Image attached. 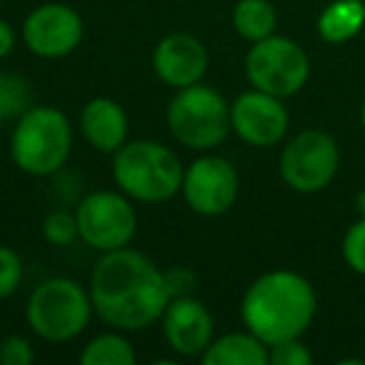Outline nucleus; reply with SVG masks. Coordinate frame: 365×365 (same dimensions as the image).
<instances>
[{
    "mask_svg": "<svg viewBox=\"0 0 365 365\" xmlns=\"http://www.w3.org/2000/svg\"><path fill=\"white\" fill-rule=\"evenodd\" d=\"M88 293L98 318L115 330L150 328L173 298L165 270L128 245L103 253L93 268Z\"/></svg>",
    "mask_w": 365,
    "mask_h": 365,
    "instance_id": "1",
    "label": "nucleus"
},
{
    "mask_svg": "<svg viewBox=\"0 0 365 365\" xmlns=\"http://www.w3.org/2000/svg\"><path fill=\"white\" fill-rule=\"evenodd\" d=\"M315 290L293 270H270L248 285L240 303L243 325L265 345L300 338L315 315Z\"/></svg>",
    "mask_w": 365,
    "mask_h": 365,
    "instance_id": "2",
    "label": "nucleus"
},
{
    "mask_svg": "<svg viewBox=\"0 0 365 365\" xmlns=\"http://www.w3.org/2000/svg\"><path fill=\"white\" fill-rule=\"evenodd\" d=\"M182 168L175 150L155 140L123 143L113 153V178L118 188L140 203H165L182 188Z\"/></svg>",
    "mask_w": 365,
    "mask_h": 365,
    "instance_id": "3",
    "label": "nucleus"
},
{
    "mask_svg": "<svg viewBox=\"0 0 365 365\" xmlns=\"http://www.w3.org/2000/svg\"><path fill=\"white\" fill-rule=\"evenodd\" d=\"M73 148V128L66 113L53 106H31L11 138V158L28 175H53L66 165Z\"/></svg>",
    "mask_w": 365,
    "mask_h": 365,
    "instance_id": "4",
    "label": "nucleus"
},
{
    "mask_svg": "<svg viewBox=\"0 0 365 365\" xmlns=\"http://www.w3.org/2000/svg\"><path fill=\"white\" fill-rule=\"evenodd\" d=\"M91 293L73 278L43 280L26 305L31 330L48 343H66L78 338L91 323Z\"/></svg>",
    "mask_w": 365,
    "mask_h": 365,
    "instance_id": "5",
    "label": "nucleus"
},
{
    "mask_svg": "<svg viewBox=\"0 0 365 365\" xmlns=\"http://www.w3.org/2000/svg\"><path fill=\"white\" fill-rule=\"evenodd\" d=\"M168 128L180 145L190 150H213L233 130L230 103L203 83L180 88L168 106Z\"/></svg>",
    "mask_w": 365,
    "mask_h": 365,
    "instance_id": "6",
    "label": "nucleus"
},
{
    "mask_svg": "<svg viewBox=\"0 0 365 365\" xmlns=\"http://www.w3.org/2000/svg\"><path fill=\"white\" fill-rule=\"evenodd\" d=\"M245 76L255 91L270 93L275 98H288L305 86L310 76V63L298 43L273 33L253 43L245 56Z\"/></svg>",
    "mask_w": 365,
    "mask_h": 365,
    "instance_id": "7",
    "label": "nucleus"
},
{
    "mask_svg": "<svg viewBox=\"0 0 365 365\" xmlns=\"http://www.w3.org/2000/svg\"><path fill=\"white\" fill-rule=\"evenodd\" d=\"M76 220L83 243L101 253L130 245L138 230V213L133 203L113 190H98L83 198L76 210Z\"/></svg>",
    "mask_w": 365,
    "mask_h": 365,
    "instance_id": "8",
    "label": "nucleus"
},
{
    "mask_svg": "<svg viewBox=\"0 0 365 365\" xmlns=\"http://www.w3.org/2000/svg\"><path fill=\"white\" fill-rule=\"evenodd\" d=\"M340 153L335 140L323 130L295 135L280 153V175L298 193H318L335 178Z\"/></svg>",
    "mask_w": 365,
    "mask_h": 365,
    "instance_id": "9",
    "label": "nucleus"
},
{
    "mask_svg": "<svg viewBox=\"0 0 365 365\" xmlns=\"http://www.w3.org/2000/svg\"><path fill=\"white\" fill-rule=\"evenodd\" d=\"M238 170L228 158L203 155L193 160L182 173V198L188 208L205 218L228 213L238 200Z\"/></svg>",
    "mask_w": 365,
    "mask_h": 365,
    "instance_id": "10",
    "label": "nucleus"
},
{
    "mask_svg": "<svg viewBox=\"0 0 365 365\" xmlns=\"http://www.w3.org/2000/svg\"><path fill=\"white\" fill-rule=\"evenodd\" d=\"M83 18L66 3L38 6L23 23V43L38 58H66L81 46Z\"/></svg>",
    "mask_w": 365,
    "mask_h": 365,
    "instance_id": "11",
    "label": "nucleus"
},
{
    "mask_svg": "<svg viewBox=\"0 0 365 365\" xmlns=\"http://www.w3.org/2000/svg\"><path fill=\"white\" fill-rule=\"evenodd\" d=\"M283 98L263 91H248L230 103V128L253 148H270L283 140L288 130V110Z\"/></svg>",
    "mask_w": 365,
    "mask_h": 365,
    "instance_id": "12",
    "label": "nucleus"
},
{
    "mask_svg": "<svg viewBox=\"0 0 365 365\" xmlns=\"http://www.w3.org/2000/svg\"><path fill=\"white\" fill-rule=\"evenodd\" d=\"M163 333L178 355L195 358L203 355L205 348L213 343V315L193 295H178L170 298L163 313Z\"/></svg>",
    "mask_w": 365,
    "mask_h": 365,
    "instance_id": "13",
    "label": "nucleus"
},
{
    "mask_svg": "<svg viewBox=\"0 0 365 365\" xmlns=\"http://www.w3.org/2000/svg\"><path fill=\"white\" fill-rule=\"evenodd\" d=\"M153 68L165 86L180 91V88L203 81L205 71H208V51L190 33H173L155 46Z\"/></svg>",
    "mask_w": 365,
    "mask_h": 365,
    "instance_id": "14",
    "label": "nucleus"
},
{
    "mask_svg": "<svg viewBox=\"0 0 365 365\" xmlns=\"http://www.w3.org/2000/svg\"><path fill=\"white\" fill-rule=\"evenodd\" d=\"M81 133L96 150L115 153L128 138V115L113 98H93L81 113Z\"/></svg>",
    "mask_w": 365,
    "mask_h": 365,
    "instance_id": "15",
    "label": "nucleus"
},
{
    "mask_svg": "<svg viewBox=\"0 0 365 365\" xmlns=\"http://www.w3.org/2000/svg\"><path fill=\"white\" fill-rule=\"evenodd\" d=\"M200 360L203 365H268V345L245 328L213 338Z\"/></svg>",
    "mask_w": 365,
    "mask_h": 365,
    "instance_id": "16",
    "label": "nucleus"
},
{
    "mask_svg": "<svg viewBox=\"0 0 365 365\" xmlns=\"http://www.w3.org/2000/svg\"><path fill=\"white\" fill-rule=\"evenodd\" d=\"M365 23V6L363 0H335L320 13L318 18V33L328 43H345Z\"/></svg>",
    "mask_w": 365,
    "mask_h": 365,
    "instance_id": "17",
    "label": "nucleus"
},
{
    "mask_svg": "<svg viewBox=\"0 0 365 365\" xmlns=\"http://www.w3.org/2000/svg\"><path fill=\"white\" fill-rule=\"evenodd\" d=\"M275 26H278V13L270 0H238L235 3L233 28L243 41H263V38L273 36Z\"/></svg>",
    "mask_w": 365,
    "mask_h": 365,
    "instance_id": "18",
    "label": "nucleus"
},
{
    "mask_svg": "<svg viewBox=\"0 0 365 365\" xmlns=\"http://www.w3.org/2000/svg\"><path fill=\"white\" fill-rule=\"evenodd\" d=\"M135 358V348L130 345V340L123 338L120 330L98 335L81 353L83 365H133Z\"/></svg>",
    "mask_w": 365,
    "mask_h": 365,
    "instance_id": "19",
    "label": "nucleus"
},
{
    "mask_svg": "<svg viewBox=\"0 0 365 365\" xmlns=\"http://www.w3.org/2000/svg\"><path fill=\"white\" fill-rule=\"evenodd\" d=\"M31 106L33 96L26 78L0 73V120H18Z\"/></svg>",
    "mask_w": 365,
    "mask_h": 365,
    "instance_id": "20",
    "label": "nucleus"
},
{
    "mask_svg": "<svg viewBox=\"0 0 365 365\" xmlns=\"http://www.w3.org/2000/svg\"><path fill=\"white\" fill-rule=\"evenodd\" d=\"M43 235H46L48 243L58 245V248L73 245L76 238H81L76 215L66 213V210H53V213L46 218V223H43Z\"/></svg>",
    "mask_w": 365,
    "mask_h": 365,
    "instance_id": "21",
    "label": "nucleus"
},
{
    "mask_svg": "<svg viewBox=\"0 0 365 365\" xmlns=\"http://www.w3.org/2000/svg\"><path fill=\"white\" fill-rule=\"evenodd\" d=\"M23 280V260L11 245H0V300L11 298Z\"/></svg>",
    "mask_w": 365,
    "mask_h": 365,
    "instance_id": "22",
    "label": "nucleus"
},
{
    "mask_svg": "<svg viewBox=\"0 0 365 365\" xmlns=\"http://www.w3.org/2000/svg\"><path fill=\"white\" fill-rule=\"evenodd\" d=\"M268 363L270 365H310L313 355L300 343V338L280 340V343L268 345Z\"/></svg>",
    "mask_w": 365,
    "mask_h": 365,
    "instance_id": "23",
    "label": "nucleus"
},
{
    "mask_svg": "<svg viewBox=\"0 0 365 365\" xmlns=\"http://www.w3.org/2000/svg\"><path fill=\"white\" fill-rule=\"evenodd\" d=\"M343 258L355 273L365 275V218H360L343 238Z\"/></svg>",
    "mask_w": 365,
    "mask_h": 365,
    "instance_id": "24",
    "label": "nucleus"
},
{
    "mask_svg": "<svg viewBox=\"0 0 365 365\" xmlns=\"http://www.w3.org/2000/svg\"><path fill=\"white\" fill-rule=\"evenodd\" d=\"M36 360L31 340L23 335H8L0 340V363L3 365H31Z\"/></svg>",
    "mask_w": 365,
    "mask_h": 365,
    "instance_id": "25",
    "label": "nucleus"
},
{
    "mask_svg": "<svg viewBox=\"0 0 365 365\" xmlns=\"http://www.w3.org/2000/svg\"><path fill=\"white\" fill-rule=\"evenodd\" d=\"M165 280H168V288H170L173 298H178V295H190V290H193V285H195L193 273L185 268L165 270Z\"/></svg>",
    "mask_w": 365,
    "mask_h": 365,
    "instance_id": "26",
    "label": "nucleus"
},
{
    "mask_svg": "<svg viewBox=\"0 0 365 365\" xmlns=\"http://www.w3.org/2000/svg\"><path fill=\"white\" fill-rule=\"evenodd\" d=\"M13 48H16V33H13V28L8 26L3 18H0V58L11 56Z\"/></svg>",
    "mask_w": 365,
    "mask_h": 365,
    "instance_id": "27",
    "label": "nucleus"
},
{
    "mask_svg": "<svg viewBox=\"0 0 365 365\" xmlns=\"http://www.w3.org/2000/svg\"><path fill=\"white\" fill-rule=\"evenodd\" d=\"M355 210L360 213V218H365V188L358 193V198H355Z\"/></svg>",
    "mask_w": 365,
    "mask_h": 365,
    "instance_id": "28",
    "label": "nucleus"
},
{
    "mask_svg": "<svg viewBox=\"0 0 365 365\" xmlns=\"http://www.w3.org/2000/svg\"><path fill=\"white\" fill-rule=\"evenodd\" d=\"M360 118H363V128H365V103H363V113H360Z\"/></svg>",
    "mask_w": 365,
    "mask_h": 365,
    "instance_id": "29",
    "label": "nucleus"
}]
</instances>
